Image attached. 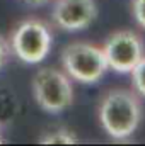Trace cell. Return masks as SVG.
Listing matches in <instances>:
<instances>
[{
	"instance_id": "cell-1",
	"label": "cell",
	"mask_w": 145,
	"mask_h": 146,
	"mask_svg": "<svg viewBox=\"0 0 145 146\" xmlns=\"http://www.w3.org/2000/svg\"><path fill=\"white\" fill-rule=\"evenodd\" d=\"M97 117L111 139L125 141L133 136L140 126L142 100L132 90L113 88L101 97Z\"/></svg>"
},
{
	"instance_id": "cell-2",
	"label": "cell",
	"mask_w": 145,
	"mask_h": 146,
	"mask_svg": "<svg viewBox=\"0 0 145 146\" xmlns=\"http://www.w3.org/2000/svg\"><path fill=\"white\" fill-rule=\"evenodd\" d=\"M65 73L80 83H96L109 70L103 48L91 42H72L62 53Z\"/></svg>"
},
{
	"instance_id": "cell-3",
	"label": "cell",
	"mask_w": 145,
	"mask_h": 146,
	"mask_svg": "<svg viewBox=\"0 0 145 146\" xmlns=\"http://www.w3.org/2000/svg\"><path fill=\"white\" fill-rule=\"evenodd\" d=\"M10 51L28 65L43 61L53 44V34L46 22L39 19H26L10 34Z\"/></svg>"
},
{
	"instance_id": "cell-4",
	"label": "cell",
	"mask_w": 145,
	"mask_h": 146,
	"mask_svg": "<svg viewBox=\"0 0 145 146\" xmlns=\"http://www.w3.org/2000/svg\"><path fill=\"white\" fill-rule=\"evenodd\" d=\"M33 95L36 104L50 114H60L73 102L70 76L56 68H41L33 76Z\"/></svg>"
},
{
	"instance_id": "cell-5",
	"label": "cell",
	"mask_w": 145,
	"mask_h": 146,
	"mask_svg": "<svg viewBox=\"0 0 145 146\" xmlns=\"http://www.w3.org/2000/svg\"><path fill=\"white\" fill-rule=\"evenodd\" d=\"M108 66L118 73H130L144 58V41L133 31H116L103 46Z\"/></svg>"
},
{
	"instance_id": "cell-6",
	"label": "cell",
	"mask_w": 145,
	"mask_h": 146,
	"mask_svg": "<svg viewBox=\"0 0 145 146\" xmlns=\"http://www.w3.org/2000/svg\"><path fill=\"white\" fill-rule=\"evenodd\" d=\"M97 17L96 0H55L51 9V21L63 31H82L89 27Z\"/></svg>"
},
{
	"instance_id": "cell-7",
	"label": "cell",
	"mask_w": 145,
	"mask_h": 146,
	"mask_svg": "<svg viewBox=\"0 0 145 146\" xmlns=\"http://www.w3.org/2000/svg\"><path fill=\"white\" fill-rule=\"evenodd\" d=\"M19 110L17 95L10 88H0V129L9 126Z\"/></svg>"
},
{
	"instance_id": "cell-8",
	"label": "cell",
	"mask_w": 145,
	"mask_h": 146,
	"mask_svg": "<svg viewBox=\"0 0 145 146\" xmlns=\"http://www.w3.org/2000/svg\"><path fill=\"white\" fill-rule=\"evenodd\" d=\"M77 141H79L77 136L73 133H70L68 129H65V127H58V129L46 131L39 138V143L41 145H75Z\"/></svg>"
},
{
	"instance_id": "cell-9",
	"label": "cell",
	"mask_w": 145,
	"mask_h": 146,
	"mask_svg": "<svg viewBox=\"0 0 145 146\" xmlns=\"http://www.w3.org/2000/svg\"><path fill=\"white\" fill-rule=\"evenodd\" d=\"M132 82H133V88L137 90V94L145 97V56L133 66L132 70Z\"/></svg>"
},
{
	"instance_id": "cell-10",
	"label": "cell",
	"mask_w": 145,
	"mask_h": 146,
	"mask_svg": "<svg viewBox=\"0 0 145 146\" xmlns=\"http://www.w3.org/2000/svg\"><path fill=\"white\" fill-rule=\"evenodd\" d=\"M132 15L135 22L145 29V0H132Z\"/></svg>"
},
{
	"instance_id": "cell-11",
	"label": "cell",
	"mask_w": 145,
	"mask_h": 146,
	"mask_svg": "<svg viewBox=\"0 0 145 146\" xmlns=\"http://www.w3.org/2000/svg\"><path fill=\"white\" fill-rule=\"evenodd\" d=\"M9 53H10V44L5 37L0 34V70L3 68V65L7 63V58H9Z\"/></svg>"
},
{
	"instance_id": "cell-12",
	"label": "cell",
	"mask_w": 145,
	"mask_h": 146,
	"mask_svg": "<svg viewBox=\"0 0 145 146\" xmlns=\"http://www.w3.org/2000/svg\"><path fill=\"white\" fill-rule=\"evenodd\" d=\"M22 2H26V3L31 5V7H43V5H46L48 2H51V0H22Z\"/></svg>"
},
{
	"instance_id": "cell-13",
	"label": "cell",
	"mask_w": 145,
	"mask_h": 146,
	"mask_svg": "<svg viewBox=\"0 0 145 146\" xmlns=\"http://www.w3.org/2000/svg\"><path fill=\"white\" fill-rule=\"evenodd\" d=\"M2 141H3V138H2V133H0V143H2Z\"/></svg>"
}]
</instances>
